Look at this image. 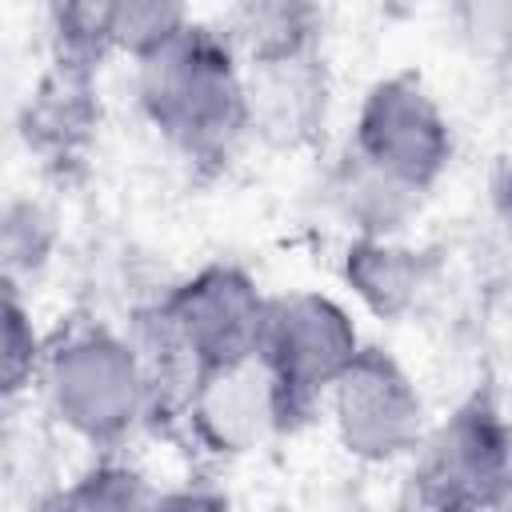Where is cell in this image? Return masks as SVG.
<instances>
[{
    "mask_svg": "<svg viewBox=\"0 0 512 512\" xmlns=\"http://www.w3.org/2000/svg\"><path fill=\"white\" fill-rule=\"evenodd\" d=\"M132 96L148 132L192 172H224L252 140L248 64L224 28L192 24L132 60Z\"/></svg>",
    "mask_w": 512,
    "mask_h": 512,
    "instance_id": "1",
    "label": "cell"
},
{
    "mask_svg": "<svg viewBox=\"0 0 512 512\" xmlns=\"http://www.w3.org/2000/svg\"><path fill=\"white\" fill-rule=\"evenodd\" d=\"M44 416L92 452H120L152 424V376L128 328L68 320L48 332L32 392Z\"/></svg>",
    "mask_w": 512,
    "mask_h": 512,
    "instance_id": "2",
    "label": "cell"
},
{
    "mask_svg": "<svg viewBox=\"0 0 512 512\" xmlns=\"http://www.w3.org/2000/svg\"><path fill=\"white\" fill-rule=\"evenodd\" d=\"M272 292L236 260H208L128 320L152 368H216L256 356Z\"/></svg>",
    "mask_w": 512,
    "mask_h": 512,
    "instance_id": "3",
    "label": "cell"
},
{
    "mask_svg": "<svg viewBox=\"0 0 512 512\" xmlns=\"http://www.w3.org/2000/svg\"><path fill=\"white\" fill-rule=\"evenodd\" d=\"M344 148L428 200L456 160V132L424 72L396 68L360 92Z\"/></svg>",
    "mask_w": 512,
    "mask_h": 512,
    "instance_id": "4",
    "label": "cell"
},
{
    "mask_svg": "<svg viewBox=\"0 0 512 512\" xmlns=\"http://www.w3.org/2000/svg\"><path fill=\"white\" fill-rule=\"evenodd\" d=\"M508 468L512 416L492 388H472L428 424L404 464V488L420 508H496Z\"/></svg>",
    "mask_w": 512,
    "mask_h": 512,
    "instance_id": "5",
    "label": "cell"
},
{
    "mask_svg": "<svg viewBox=\"0 0 512 512\" xmlns=\"http://www.w3.org/2000/svg\"><path fill=\"white\" fill-rule=\"evenodd\" d=\"M320 416L336 448L360 468H404L432 424L416 376L392 348L372 340L336 376Z\"/></svg>",
    "mask_w": 512,
    "mask_h": 512,
    "instance_id": "6",
    "label": "cell"
},
{
    "mask_svg": "<svg viewBox=\"0 0 512 512\" xmlns=\"http://www.w3.org/2000/svg\"><path fill=\"white\" fill-rule=\"evenodd\" d=\"M364 344L368 340L356 324V312L340 296L320 288L272 292L256 356L272 372L292 428H304L320 416L328 388Z\"/></svg>",
    "mask_w": 512,
    "mask_h": 512,
    "instance_id": "7",
    "label": "cell"
},
{
    "mask_svg": "<svg viewBox=\"0 0 512 512\" xmlns=\"http://www.w3.org/2000/svg\"><path fill=\"white\" fill-rule=\"evenodd\" d=\"M172 432L208 460L228 464L264 452L272 440L292 436L296 428L264 360L244 356L196 372Z\"/></svg>",
    "mask_w": 512,
    "mask_h": 512,
    "instance_id": "8",
    "label": "cell"
},
{
    "mask_svg": "<svg viewBox=\"0 0 512 512\" xmlns=\"http://www.w3.org/2000/svg\"><path fill=\"white\" fill-rule=\"evenodd\" d=\"M336 272L360 312L396 324L424 304L436 280V260L404 236H348Z\"/></svg>",
    "mask_w": 512,
    "mask_h": 512,
    "instance_id": "9",
    "label": "cell"
},
{
    "mask_svg": "<svg viewBox=\"0 0 512 512\" xmlns=\"http://www.w3.org/2000/svg\"><path fill=\"white\" fill-rule=\"evenodd\" d=\"M252 140L272 148H300L316 140L328 112V76L320 52L248 64Z\"/></svg>",
    "mask_w": 512,
    "mask_h": 512,
    "instance_id": "10",
    "label": "cell"
},
{
    "mask_svg": "<svg viewBox=\"0 0 512 512\" xmlns=\"http://www.w3.org/2000/svg\"><path fill=\"white\" fill-rule=\"evenodd\" d=\"M96 96V68L52 56L20 116V136L28 152H36L44 164H76L100 128Z\"/></svg>",
    "mask_w": 512,
    "mask_h": 512,
    "instance_id": "11",
    "label": "cell"
},
{
    "mask_svg": "<svg viewBox=\"0 0 512 512\" xmlns=\"http://www.w3.org/2000/svg\"><path fill=\"white\" fill-rule=\"evenodd\" d=\"M324 200L348 236H404L424 204V196L388 180L352 148H344L328 168Z\"/></svg>",
    "mask_w": 512,
    "mask_h": 512,
    "instance_id": "12",
    "label": "cell"
},
{
    "mask_svg": "<svg viewBox=\"0 0 512 512\" xmlns=\"http://www.w3.org/2000/svg\"><path fill=\"white\" fill-rule=\"evenodd\" d=\"M244 64L320 52V8L316 0H232L220 24Z\"/></svg>",
    "mask_w": 512,
    "mask_h": 512,
    "instance_id": "13",
    "label": "cell"
},
{
    "mask_svg": "<svg viewBox=\"0 0 512 512\" xmlns=\"http://www.w3.org/2000/svg\"><path fill=\"white\" fill-rule=\"evenodd\" d=\"M160 488L136 460L120 452H92V460L60 484L52 496H44V508H76V512H96V508H156Z\"/></svg>",
    "mask_w": 512,
    "mask_h": 512,
    "instance_id": "14",
    "label": "cell"
},
{
    "mask_svg": "<svg viewBox=\"0 0 512 512\" xmlns=\"http://www.w3.org/2000/svg\"><path fill=\"white\" fill-rule=\"evenodd\" d=\"M60 248L56 212L36 196H12L0 216V256H4V284L32 292V284L52 268Z\"/></svg>",
    "mask_w": 512,
    "mask_h": 512,
    "instance_id": "15",
    "label": "cell"
},
{
    "mask_svg": "<svg viewBox=\"0 0 512 512\" xmlns=\"http://www.w3.org/2000/svg\"><path fill=\"white\" fill-rule=\"evenodd\" d=\"M44 24L56 60L100 72V64L116 56L112 0H44Z\"/></svg>",
    "mask_w": 512,
    "mask_h": 512,
    "instance_id": "16",
    "label": "cell"
},
{
    "mask_svg": "<svg viewBox=\"0 0 512 512\" xmlns=\"http://www.w3.org/2000/svg\"><path fill=\"white\" fill-rule=\"evenodd\" d=\"M192 24V0H112V44L128 60L164 48Z\"/></svg>",
    "mask_w": 512,
    "mask_h": 512,
    "instance_id": "17",
    "label": "cell"
},
{
    "mask_svg": "<svg viewBox=\"0 0 512 512\" xmlns=\"http://www.w3.org/2000/svg\"><path fill=\"white\" fill-rule=\"evenodd\" d=\"M44 348H48V332L36 328L28 292L4 284V368H0V380H4V404L8 408L36 392Z\"/></svg>",
    "mask_w": 512,
    "mask_h": 512,
    "instance_id": "18",
    "label": "cell"
},
{
    "mask_svg": "<svg viewBox=\"0 0 512 512\" xmlns=\"http://www.w3.org/2000/svg\"><path fill=\"white\" fill-rule=\"evenodd\" d=\"M488 196H492V212L500 216V224L512 228V148L500 156L492 184H488Z\"/></svg>",
    "mask_w": 512,
    "mask_h": 512,
    "instance_id": "19",
    "label": "cell"
},
{
    "mask_svg": "<svg viewBox=\"0 0 512 512\" xmlns=\"http://www.w3.org/2000/svg\"><path fill=\"white\" fill-rule=\"evenodd\" d=\"M496 508H512V468H508V476H504V484H500V496H496Z\"/></svg>",
    "mask_w": 512,
    "mask_h": 512,
    "instance_id": "20",
    "label": "cell"
}]
</instances>
